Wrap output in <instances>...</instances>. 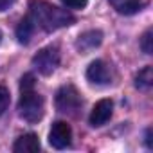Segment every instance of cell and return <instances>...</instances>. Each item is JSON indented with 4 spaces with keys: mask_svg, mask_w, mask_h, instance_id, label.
<instances>
[{
    "mask_svg": "<svg viewBox=\"0 0 153 153\" xmlns=\"http://www.w3.org/2000/svg\"><path fill=\"white\" fill-rule=\"evenodd\" d=\"M9 101H11V97H9V90H7L6 87L0 85V115H2V114L7 110Z\"/></svg>",
    "mask_w": 153,
    "mask_h": 153,
    "instance_id": "5bb4252c",
    "label": "cell"
},
{
    "mask_svg": "<svg viewBox=\"0 0 153 153\" xmlns=\"http://www.w3.org/2000/svg\"><path fill=\"white\" fill-rule=\"evenodd\" d=\"M87 78L94 85H108L112 81V72L103 59H96L87 68Z\"/></svg>",
    "mask_w": 153,
    "mask_h": 153,
    "instance_id": "8992f818",
    "label": "cell"
},
{
    "mask_svg": "<svg viewBox=\"0 0 153 153\" xmlns=\"http://www.w3.org/2000/svg\"><path fill=\"white\" fill-rule=\"evenodd\" d=\"M29 9H31L29 18L33 20V24L47 33H52L74 24V16L67 9L56 7L49 2H43V0H33Z\"/></svg>",
    "mask_w": 153,
    "mask_h": 153,
    "instance_id": "6da1fadb",
    "label": "cell"
},
{
    "mask_svg": "<svg viewBox=\"0 0 153 153\" xmlns=\"http://www.w3.org/2000/svg\"><path fill=\"white\" fill-rule=\"evenodd\" d=\"M20 115L27 123H38L43 117V97L34 90V76L25 74L20 79Z\"/></svg>",
    "mask_w": 153,
    "mask_h": 153,
    "instance_id": "7a4b0ae2",
    "label": "cell"
},
{
    "mask_svg": "<svg viewBox=\"0 0 153 153\" xmlns=\"http://www.w3.org/2000/svg\"><path fill=\"white\" fill-rule=\"evenodd\" d=\"M112 7L121 15H135L146 4V0H108Z\"/></svg>",
    "mask_w": 153,
    "mask_h": 153,
    "instance_id": "30bf717a",
    "label": "cell"
},
{
    "mask_svg": "<svg viewBox=\"0 0 153 153\" xmlns=\"http://www.w3.org/2000/svg\"><path fill=\"white\" fill-rule=\"evenodd\" d=\"M101 42H103V33L92 29V31L83 33V34L78 38V42H76V49H78L79 52H88V51L99 47Z\"/></svg>",
    "mask_w": 153,
    "mask_h": 153,
    "instance_id": "ba28073f",
    "label": "cell"
},
{
    "mask_svg": "<svg viewBox=\"0 0 153 153\" xmlns=\"http://www.w3.org/2000/svg\"><path fill=\"white\" fill-rule=\"evenodd\" d=\"M34 24H33V20L27 16V18H24L22 22H20V25L16 27V38H18V42L20 43H29V40H31V36H33V33H34Z\"/></svg>",
    "mask_w": 153,
    "mask_h": 153,
    "instance_id": "8fae6325",
    "label": "cell"
},
{
    "mask_svg": "<svg viewBox=\"0 0 153 153\" xmlns=\"http://www.w3.org/2000/svg\"><path fill=\"white\" fill-rule=\"evenodd\" d=\"M153 85V68L151 67H144L135 78V87L140 90H148Z\"/></svg>",
    "mask_w": 153,
    "mask_h": 153,
    "instance_id": "7c38bea8",
    "label": "cell"
},
{
    "mask_svg": "<svg viewBox=\"0 0 153 153\" xmlns=\"http://www.w3.org/2000/svg\"><path fill=\"white\" fill-rule=\"evenodd\" d=\"M33 65L34 68L43 74V76H51L56 67L59 65V49L56 45H49L45 49H42L34 58H33Z\"/></svg>",
    "mask_w": 153,
    "mask_h": 153,
    "instance_id": "277c9868",
    "label": "cell"
},
{
    "mask_svg": "<svg viewBox=\"0 0 153 153\" xmlns=\"http://www.w3.org/2000/svg\"><path fill=\"white\" fill-rule=\"evenodd\" d=\"M15 2V0H0V11H4V9H7L11 4Z\"/></svg>",
    "mask_w": 153,
    "mask_h": 153,
    "instance_id": "2e32d148",
    "label": "cell"
},
{
    "mask_svg": "<svg viewBox=\"0 0 153 153\" xmlns=\"http://www.w3.org/2000/svg\"><path fill=\"white\" fill-rule=\"evenodd\" d=\"M83 101H81V94L78 92L74 85H63L58 92H56V108L61 114H76L81 108Z\"/></svg>",
    "mask_w": 153,
    "mask_h": 153,
    "instance_id": "3957f363",
    "label": "cell"
},
{
    "mask_svg": "<svg viewBox=\"0 0 153 153\" xmlns=\"http://www.w3.org/2000/svg\"><path fill=\"white\" fill-rule=\"evenodd\" d=\"M72 139V130L65 121H56L49 131V144L56 149H63L70 144Z\"/></svg>",
    "mask_w": 153,
    "mask_h": 153,
    "instance_id": "5b68a950",
    "label": "cell"
},
{
    "mask_svg": "<svg viewBox=\"0 0 153 153\" xmlns=\"http://www.w3.org/2000/svg\"><path fill=\"white\" fill-rule=\"evenodd\" d=\"M112 114H114V103H112L110 99H101V101H97L96 106L92 108L88 121H90L92 126L99 128V126H103V124H106V123L110 121Z\"/></svg>",
    "mask_w": 153,
    "mask_h": 153,
    "instance_id": "52a82bcc",
    "label": "cell"
},
{
    "mask_svg": "<svg viewBox=\"0 0 153 153\" xmlns=\"http://www.w3.org/2000/svg\"><path fill=\"white\" fill-rule=\"evenodd\" d=\"M61 2L70 9H83V7H87L88 0H61Z\"/></svg>",
    "mask_w": 153,
    "mask_h": 153,
    "instance_id": "9a60e30c",
    "label": "cell"
},
{
    "mask_svg": "<svg viewBox=\"0 0 153 153\" xmlns=\"http://www.w3.org/2000/svg\"><path fill=\"white\" fill-rule=\"evenodd\" d=\"M140 49H142L146 54H151V52H153V31H151V29H148V31L142 34Z\"/></svg>",
    "mask_w": 153,
    "mask_h": 153,
    "instance_id": "4fadbf2b",
    "label": "cell"
},
{
    "mask_svg": "<svg viewBox=\"0 0 153 153\" xmlns=\"http://www.w3.org/2000/svg\"><path fill=\"white\" fill-rule=\"evenodd\" d=\"M38 149H40V139L34 133H25V135L18 137L16 142L13 144L15 153H34Z\"/></svg>",
    "mask_w": 153,
    "mask_h": 153,
    "instance_id": "9c48e42d",
    "label": "cell"
},
{
    "mask_svg": "<svg viewBox=\"0 0 153 153\" xmlns=\"http://www.w3.org/2000/svg\"><path fill=\"white\" fill-rule=\"evenodd\" d=\"M0 42H2V31H0Z\"/></svg>",
    "mask_w": 153,
    "mask_h": 153,
    "instance_id": "ac0fdd59",
    "label": "cell"
},
{
    "mask_svg": "<svg viewBox=\"0 0 153 153\" xmlns=\"http://www.w3.org/2000/svg\"><path fill=\"white\" fill-rule=\"evenodd\" d=\"M146 146H148V148H151V128H148V130H146Z\"/></svg>",
    "mask_w": 153,
    "mask_h": 153,
    "instance_id": "e0dca14e",
    "label": "cell"
}]
</instances>
